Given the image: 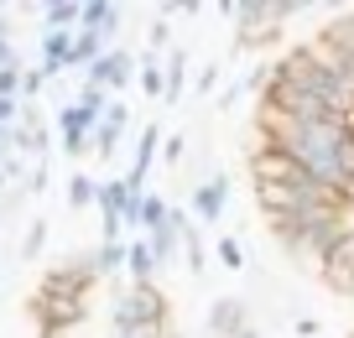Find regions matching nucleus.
I'll use <instances>...</instances> for the list:
<instances>
[{"mask_svg":"<svg viewBox=\"0 0 354 338\" xmlns=\"http://www.w3.org/2000/svg\"><path fill=\"white\" fill-rule=\"evenodd\" d=\"M172 328V302H167L162 286H136L125 281L115 292V307H110V333L120 338H162Z\"/></svg>","mask_w":354,"mask_h":338,"instance_id":"obj_1","label":"nucleus"},{"mask_svg":"<svg viewBox=\"0 0 354 338\" xmlns=\"http://www.w3.org/2000/svg\"><path fill=\"white\" fill-rule=\"evenodd\" d=\"M277 78H287V84H297L302 94H313V99H323V104H333L339 115H349V84H344L328 63H318L308 42L287 47V53L277 57Z\"/></svg>","mask_w":354,"mask_h":338,"instance_id":"obj_2","label":"nucleus"},{"mask_svg":"<svg viewBox=\"0 0 354 338\" xmlns=\"http://www.w3.org/2000/svg\"><path fill=\"white\" fill-rule=\"evenodd\" d=\"M100 261H94V250H73L68 261H57L53 271H42V281H37V292H53V297H84L100 286Z\"/></svg>","mask_w":354,"mask_h":338,"instance_id":"obj_3","label":"nucleus"},{"mask_svg":"<svg viewBox=\"0 0 354 338\" xmlns=\"http://www.w3.org/2000/svg\"><path fill=\"white\" fill-rule=\"evenodd\" d=\"M32 317L37 328H57V333H78L88 323V302L84 297H53V292H32Z\"/></svg>","mask_w":354,"mask_h":338,"instance_id":"obj_4","label":"nucleus"},{"mask_svg":"<svg viewBox=\"0 0 354 338\" xmlns=\"http://www.w3.org/2000/svg\"><path fill=\"white\" fill-rule=\"evenodd\" d=\"M245 172H250V182H281V187H313L318 177L308 172L302 162H292L287 151H255V156H245Z\"/></svg>","mask_w":354,"mask_h":338,"instance_id":"obj_5","label":"nucleus"},{"mask_svg":"<svg viewBox=\"0 0 354 338\" xmlns=\"http://www.w3.org/2000/svg\"><path fill=\"white\" fill-rule=\"evenodd\" d=\"M104 115H84L78 109V99H68L63 109H57V135H63V151L68 156H94V131H100Z\"/></svg>","mask_w":354,"mask_h":338,"instance_id":"obj_6","label":"nucleus"},{"mask_svg":"<svg viewBox=\"0 0 354 338\" xmlns=\"http://www.w3.org/2000/svg\"><path fill=\"white\" fill-rule=\"evenodd\" d=\"M131 177H110V182H100V245H115L120 240V214H125V203H131ZM146 193V187H141Z\"/></svg>","mask_w":354,"mask_h":338,"instance_id":"obj_7","label":"nucleus"},{"mask_svg":"<svg viewBox=\"0 0 354 338\" xmlns=\"http://www.w3.org/2000/svg\"><path fill=\"white\" fill-rule=\"evenodd\" d=\"M245 328H255L250 323V302H245V297H214L203 333H209V338H240Z\"/></svg>","mask_w":354,"mask_h":338,"instance_id":"obj_8","label":"nucleus"},{"mask_svg":"<svg viewBox=\"0 0 354 338\" xmlns=\"http://www.w3.org/2000/svg\"><path fill=\"white\" fill-rule=\"evenodd\" d=\"M136 73H141V63H136V57L125 53V47H110V53H104L100 63L88 68L84 78H94V84H104V88H110L115 99H120V94H125V84H131Z\"/></svg>","mask_w":354,"mask_h":338,"instance_id":"obj_9","label":"nucleus"},{"mask_svg":"<svg viewBox=\"0 0 354 338\" xmlns=\"http://www.w3.org/2000/svg\"><path fill=\"white\" fill-rule=\"evenodd\" d=\"M224 203H230V177L214 172L209 182L193 187V224H219V218H224Z\"/></svg>","mask_w":354,"mask_h":338,"instance_id":"obj_10","label":"nucleus"},{"mask_svg":"<svg viewBox=\"0 0 354 338\" xmlns=\"http://www.w3.org/2000/svg\"><path fill=\"white\" fill-rule=\"evenodd\" d=\"M125 125H131V109H125V99H110V109H104L100 131H94V156H104V162H110L115 146H120V135H125Z\"/></svg>","mask_w":354,"mask_h":338,"instance_id":"obj_11","label":"nucleus"},{"mask_svg":"<svg viewBox=\"0 0 354 338\" xmlns=\"http://www.w3.org/2000/svg\"><path fill=\"white\" fill-rule=\"evenodd\" d=\"M156 146H162V125H141V141H136V156L131 167H125V177H131V187H146V177H151V162H156Z\"/></svg>","mask_w":354,"mask_h":338,"instance_id":"obj_12","label":"nucleus"},{"mask_svg":"<svg viewBox=\"0 0 354 338\" xmlns=\"http://www.w3.org/2000/svg\"><path fill=\"white\" fill-rule=\"evenodd\" d=\"M73 37H78V32H42L37 53H42V73H47V78L68 73V53H73Z\"/></svg>","mask_w":354,"mask_h":338,"instance_id":"obj_13","label":"nucleus"},{"mask_svg":"<svg viewBox=\"0 0 354 338\" xmlns=\"http://www.w3.org/2000/svg\"><path fill=\"white\" fill-rule=\"evenodd\" d=\"M78 32H100L104 42H110V37L120 32V6H110V0H84V21H78Z\"/></svg>","mask_w":354,"mask_h":338,"instance_id":"obj_14","label":"nucleus"},{"mask_svg":"<svg viewBox=\"0 0 354 338\" xmlns=\"http://www.w3.org/2000/svg\"><path fill=\"white\" fill-rule=\"evenodd\" d=\"M104 53H110V42H104L100 32H78L73 37V53H68V73H88Z\"/></svg>","mask_w":354,"mask_h":338,"instance_id":"obj_15","label":"nucleus"},{"mask_svg":"<svg viewBox=\"0 0 354 338\" xmlns=\"http://www.w3.org/2000/svg\"><path fill=\"white\" fill-rule=\"evenodd\" d=\"M125 276H131L136 286H151L156 276H162V265H156V255H151V245H146V240H131V261H125Z\"/></svg>","mask_w":354,"mask_h":338,"instance_id":"obj_16","label":"nucleus"},{"mask_svg":"<svg viewBox=\"0 0 354 338\" xmlns=\"http://www.w3.org/2000/svg\"><path fill=\"white\" fill-rule=\"evenodd\" d=\"M193 84V68H188V53H183V47H172V53H167V99L162 104H177V99H183V88Z\"/></svg>","mask_w":354,"mask_h":338,"instance_id":"obj_17","label":"nucleus"},{"mask_svg":"<svg viewBox=\"0 0 354 338\" xmlns=\"http://www.w3.org/2000/svg\"><path fill=\"white\" fill-rule=\"evenodd\" d=\"M94 261H100V276L110 281V276L125 271V261H131V240H115V245H100L94 250Z\"/></svg>","mask_w":354,"mask_h":338,"instance_id":"obj_18","label":"nucleus"},{"mask_svg":"<svg viewBox=\"0 0 354 338\" xmlns=\"http://www.w3.org/2000/svg\"><path fill=\"white\" fill-rule=\"evenodd\" d=\"M88 203H100V182H94L88 172H73L68 177V208L78 214V208H88Z\"/></svg>","mask_w":354,"mask_h":338,"instance_id":"obj_19","label":"nucleus"},{"mask_svg":"<svg viewBox=\"0 0 354 338\" xmlns=\"http://www.w3.org/2000/svg\"><path fill=\"white\" fill-rule=\"evenodd\" d=\"M136 78H141V88L151 99H167V68H156V53L141 57V73H136Z\"/></svg>","mask_w":354,"mask_h":338,"instance_id":"obj_20","label":"nucleus"},{"mask_svg":"<svg viewBox=\"0 0 354 338\" xmlns=\"http://www.w3.org/2000/svg\"><path fill=\"white\" fill-rule=\"evenodd\" d=\"M214 255H219L224 271H245V245L234 240V234H219V250H214Z\"/></svg>","mask_w":354,"mask_h":338,"instance_id":"obj_21","label":"nucleus"},{"mask_svg":"<svg viewBox=\"0 0 354 338\" xmlns=\"http://www.w3.org/2000/svg\"><path fill=\"white\" fill-rule=\"evenodd\" d=\"M42 245H47V218H32V224H26V240H21V261H37Z\"/></svg>","mask_w":354,"mask_h":338,"instance_id":"obj_22","label":"nucleus"},{"mask_svg":"<svg viewBox=\"0 0 354 338\" xmlns=\"http://www.w3.org/2000/svg\"><path fill=\"white\" fill-rule=\"evenodd\" d=\"M219 78H224V68H219V63H203L198 73H193V94H198V99H209L214 88H219Z\"/></svg>","mask_w":354,"mask_h":338,"instance_id":"obj_23","label":"nucleus"},{"mask_svg":"<svg viewBox=\"0 0 354 338\" xmlns=\"http://www.w3.org/2000/svg\"><path fill=\"white\" fill-rule=\"evenodd\" d=\"M47 84H53V78L42 73V63H37V68H26V73H21V99H26V104H37V94H42Z\"/></svg>","mask_w":354,"mask_h":338,"instance_id":"obj_24","label":"nucleus"},{"mask_svg":"<svg viewBox=\"0 0 354 338\" xmlns=\"http://www.w3.org/2000/svg\"><path fill=\"white\" fill-rule=\"evenodd\" d=\"M21 73H26L21 63H11V68H0V99H21Z\"/></svg>","mask_w":354,"mask_h":338,"instance_id":"obj_25","label":"nucleus"},{"mask_svg":"<svg viewBox=\"0 0 354 338\" xmlns=\"http://www.w3.org/2000/svg\"><path fill=\"white\" fill-rule=\"evenodd\" d=\"M11 63H21V57H16V47H11V16L0 6V68H11Z\"/></svg>","mask_w":354,"mask_h":338,"instance_id":"obj_26","label":"nucleus"},{"mask_svg":"<svg viewBox=\"0 0 354 338\" xmlns=\"http://www.w3.org/2000/svg\"><path fill=\"white\" fill-rule=\"evenodd\" d=\"M183 156H188V135H167V151H162V162H167V167H177Z\"/></svg>","mask_w":354,"mask_h":338,"instance_id":"obj_27","label":"nucleus"},{"mask_svg":"<svg viewBox=\"0 0 354 338\" xmlns=\"http://www.w3.org/2000/svg\"><path fill=\"white\" fill-rule=\"evenodd\" d=\"M42 187H47V162H37L32 172H26V193H32V198H42Z\"/></svg>","mask_w":354,"mask_h":338,"instance_id":"obj_28","label":"nucleus"},{"mask_svg":"<svg viewBox=\"0 0 354 338\" xmlns=\"http://www.w3.org/2000/svg\"><path fill=\"white\" fill-rule=\"evenodd\" d=\"M292 333H297V338H318L323 323H318V317H297V323H292Z\"/></svg>","mask_w":354,"mask_h":338,"instance_id":"obj_29","label":"nucleus"},{"mask_svg":"<svg viewBox=\"0 0 354 338\" xmlns=\"http://www.w3.org/2000/svg\"><path fill=\"white\" fill-rule=\"evenodd\" d=\"M240 94H245V88H240V78H234V84L219 94V109H234V104H240Z\"/></svg>","mask_w":354,"mask_h":338,"instance_id":"obj_30","label":"nucleus"},{"mask_svg":"<svg viewBox=\"0 0 354 338\" xmlns=\"http://www.w3.org/2000/svg\"><path fill=\"white\" fill-rule=\"evenodd\" d=\"M37 338H68V333H57V328H37Z\"/></svg>","mask_w":354,"mask_h":338,"instance_id":"obj_31","label":"nucleus"},{"mask_svg":"<svg viewBox=\"0 0 354 338\" xmlns=\"http://www.w3.org/2000/svg\"><path fill=\"white\" fill-rule=\"evenodd\" d=\"M6 182H11V177H6V167H0V198H6Z\"/></svg>","mask_w":354,"mask_h":338,"instance_id":"obj_32","label":"nucleus"},{"mask_svg":"<svg viewBox=\"0 0 354 338\" xmlns=\"http://www.w3.org/2000/svg\"><path fill=\"white\" fill-rule=\"evenodd\" d=\"M240 338H261V328H245V333H240Z\"/></svg>","mask_w":354,"mask_h":338,"instance_id":"obj_33","label":"nucleus"},{"mask_svg":"<svg viewBox=\"0 0 354 338\" xmlns=\"http://www.w3.org/2000/svg\"><path fill=\"white\" fill-rule=\"evenodd\" d=\"M162 338H183V333H177V328H167V333H162Z\"/></svg>","mask_w":354,"mask_h":338,"instance_id":"obj_34","label":"nucleus"},{"mask_svg":"<svg viewBox=\"0 0 354 338\" xmlns=\"http://www.w3.org/2000/svg\"><path fill=\"white\" fill-rule=\"evenodd\" d=\"M110 338H120V333H110Z\"/></svg>","mask_w":354,"mask_h":338,"instance_id":"obj_35","label":"nucleus"}]
</instances>
